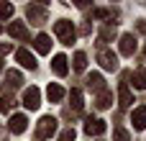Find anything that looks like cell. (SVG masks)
I'll use <instances>...</instances> for the list:
<instances>
[{"label": "cell", "instance_id": "obj_1", "mask_svg": "<svg viewBox=\"0 0 146 141\" xmlns=\"http://www.w3.org/2000/svg\"><path fill=\"white\" fill-rule=\"evenodd\" d=\"M56 131V118L54 116H44L36 126V134H33V141H46L51 134Z\"/></svg>", "mask_w": 146, "mask_h": 141}, {"label": "cell", "instance_id": "obj_2", "mask_svg": "<svg viewBox=\"0 0 146 141\" xmlns=\"http://www.w3.org/2000/svg\"><path fill=\"white\" fill-rule=\"evenodd\" d=\"M54 33L59 36L62 44H72L74 41V26H72V21H56L54 23Z\"/></svg>", "mask_w": 146, "mask_h": 141}, {"label": "cell", "instance_id": "obj_3", "mask_svg": "<svg viewBox=\"0 0 146 141\" xmlns=\"http://www.w3.org/2000/svg\"><path fill=\"white\" fill-rule=\"evenodd\" d=\"M23 105H26L28 110H36V108L41 105V92H38V87H28V90L23 92Z\"/></svg>", "mask_w": 146, "mask_h": 141}, {"label": "cell", "instance_id": "obj_4", "mask_svg": "<svg viewBox=\"0 0 146 141\" xmlns=\"http://www.w3.org/2000/svg\"><path fill=\"white\" fill-rule=\"evenodd\" d=\"M105 121H100V118H87V123H85V134L87 136H100V134H105Z\"/></svg>", "mask_w": 146, "mask_h": 141}, {"label": "cell", "instance_id": "obj_5", "mask_svg": "<svg viewBox=\"0 0 146 141\" xmlns=\"http://www.w3.org/2000/svg\"><path fill=\"white\" fill-rule=\"evenodd\" d=\"M26 15L31 18V23H44V21H46V8H41V5H28V8H26Z\"/></svg>", "mask_w": 146, "mask_h": 141}, {"label": "cell", "instance_id": "obj_6", "mask_svg": "<svg viewBox=\"0 0 146 141\" xmlns=\"http://www.w3.org/2000/svg\"><path fill=\"white\" fill-rule=\"evenodd\" d=\"M8 33H10L13 39H21V41H28V31H26V26H23L21 21H10V26H8Z\"/></svg>", "mask_w": 146, "mask_h": 141}, {"label": "cell", "instance_id": "obj_7", "mask_svg": "<svg viewBox=\"0 0 146 141\" xmlns=\"http://www.w3.org/2000/svg\"><path fill=\"white\" fill-rule=\"evenodd\" d=\"M133 51H136V39H133V33L121 36V54H123V57H133Z\"/></svg>", "mask_w": 146, "mask_h": 141}, {"label": "cell", "instance_id": "obj_8", "mask_svg": "<svg viewBox=\"0 0 146 141\" xmlns=\"http://www.w3.org/2000/svg\"><path fill=\"white\" fill-rule=\"evenodd\" d=\"M98 59H100L103 69H110V72H113V69H118V57H115L113 51H108V49H105V51H100V57H98Z\"/></svg>", "mask_w": 146, "mask_h": 141}, {"label": "cell", "instance_id": "obj_9", "mask_svg": "<svg viewBox=\"0 0 146 141\" xmlns=\"http://www.w3.org/2000/svg\"><path fill=\"white\" fill-rule=\"evenodd\" d=\"M15 59L21 62V67H26V69H36V59H33V54H31V51L18 49V51H15Z\"/></svg>", "mask_w": 146, "mask_h": 141}, {"label": "cell", "instance_id": "obj_10", "mask_svg": "<svg viewBox=\"0 0 146 141\" xmlns=\"http://www.w3.org/2000/svg\"><path fill=\"white\" fill-rule=\"evenodd\" d=\"M131 123H133V128H146V105H139L136 110H133V116H131Z\"/></svg>", "mask_w": 146, "mask_h": 141}, {"label": "cell", "instance_id": "obj_11", "mask_svg": "<svg viewBox=\"0 0 146 141\" xmlns=\"http://www.w3.org/2000/svg\"><path fill=\"white\" fill-rule=\"evenodd\" d=\"M33 44H36V51H38V54H49V51H51V39H49L46 33H38Z\"/></svg>", "mask_w": 146, "mask_h": 141}, {"label": "cell", "instance_id": "obj_12", "mask_svg": "<svg viewBox=\"0 0 146 141\" xmlns=\"http://www.w3.org/2000/svg\"><path fill=\"white\" fill-rule=\"evenodd\" d=\"M51 69H54V74L64 77V74H67V57H64V54H56L54 62H51Z\"/></svg>", "mask_w": 146, "mask_h": 141}, {"label": "cell", "instance_id": "obj_13", "mask_svg": "<svg viewBox=\"0 0 146 141\" xmlns=\"http://www.w3.org/2000/svg\"><path fill=\"white\" fill-rule=\"evenodd\" d=\"M118 98H121V108H128V105L133 103L131 90H128V85H126V82H121V85H118Z\"/></svg>", "mask_w": 146, "mask_h": 141}, {"label": "cell", "instance_id": "obj_14", "mask_svg": "<svg viewBox=\"0 0 146 141\" xmlns=\"http://www.w3.org/2000/svg\"><path fill=\"white\" fill-rule=\"evenodd\" d=\"M26 126H28L26 116H21V113H18V116H13V118H10V131H13V134H23V131H26Z\"/></svg>", "mask_w": 146, "mask_h": 141}, {"label": "cell", "instance_id": "obj_15", "mask_svg": "<svg viewBox=\"0 0 146 141\" xmlns=\"http://www.w3.org/2000/svg\"><path fill=\"white\" fill-rule=\"evenodd\" d=\"M110 103H113V95H110V90H103V92H98V98H95V105H98L100 110L110 108Z\"/></svg>", "mask_w": 146, "mask_h": 141}, {"label": "cell", "instance_id": "obj_16", "mask_svg": "<svg viewBox=\"0 0 146 141\" xmlns=\"http://www.w3.org/2000/svg\"><path fill=\"white\" fill-rule=\"evenodd\" d=\"M87 87H90V90H98V92H103V90H105V87H103V74H98V72L87 74Z\"/></svg>", "mask_w": 146, "mask_h": 141}, {"label": "cell", "instance_id": "obj_17", "mask_svg": "<svg viewBox=\"0 0 146 141\" xmlns=\"http://www.w3.org/2000/svg\"><path fill=\"white\" fill-rule=\"evenodd\" d=\"M46 98H49L51 103H59V100L64 98V87H59V85H49V87H46Z\"/></svg>", "mask_w": 146, "mask_h": 141}, {"label": "cell", "instance_id": "obj_18", "mask_svg": "<svg viewBox=\"0 0 146 141\" xmlns=\"http://www.w3.org/2000/svg\"><path fill=\"white\" fill-rule=\"evenodd\" d=\"M5 82H8L10 87H21L23 77H21V72H15V69H13V72H8V74H5Z\"/></svg>", "mask_w": 146, "mask_h": 141}, {"label": "cell", "instance_id": "obj_19", "mask_svg": "<svg viewBox=\"0 0 146 141\" xmlns=\"http://www.w3.org/2000/svg\"><path fill=\"white\" fill-rule=\"evenodd\" d=\"M85 67H87V54H85V51H77V54H74V69L82 72Z\"/></svg>", "mask_w": 146, "mask_h": 141}, {"label": "cell", "instance_id": "obj_20", "mask_svg": "<svg viewBox=\"0 0 146 141\" xmlns=\"http://www.w3.org/2000/svg\"><path fill=\"white\" fill-rule=\"evenodd\" d=\"M133 85H136L139 90H144V87H146V67H144V69H139V72L133 74Z\"/></svg>", "mask_w": 146, "mask_h": 141}, {"label": "cell", "instance_id": "obj_21", "mask_svg": "<svg viewBox=\"0 0 146 141\" xmlns=\"http://www.w3.org/2000/svg\"><path fill=\"white\" fill-rule=\"evenodd\" d=\"M69 100H72V108L74 110H82V92L80 90H72L69 92Z\"/></svg>", "mask_w": 146, "mask_h": 141}, {"label": "cell", "instance_id": "obj_22", "mask_svg": "<svg viewBox=\"0 0 146 141\" xmlns=\"http://www.w3.org/2000/svg\"><path fill=\"white\" fill-rule=\"evenodd\" d=\"M13 10H15V8H13L10 3H3V5H0V21H8V18L13 15Z\"/></svg>", "mask_w": 146, "mask_h": 141}, {"label": "cell", "instance_id": "obj_23", "mask_svg": "<svg viewBox=\"0 0 146 141\" xmlns=\"http://www.w3.org/2000/svg\"><path fill=\"white\" fill-rule=\"evenodd\" d=\"M113 141H131V136H128L126 128H115L113 131Z\"/></svg>", "mask_w": 146, "mask_h": 141}, {"label": "cell", "instance_id": "obj_24", "mask_svg": "<svg viewBox=\"0 0 146 141\" xmlns=\"http://www.w3.org/2000/svg\"><path fill=\"white\" fill-rule=\"evenodd\" d=\"M13 105H15V100H13V98H8V95H5V98H0V110H3V113H8Z\"/></svg>", "mask_w": 146, "mask_h": 141}, {"label": "cell", "instance_id": "obj_25", "mask_svg": "<svg viewBox=\"0 0 146 141\" xmlns=\"http://www.w3.org/2000/svg\"><path fill=\"white\" fill-rule=\"evenodd\" d=\"M113 36H115V28H113V26H105V28L100 31V39H103V41H110Z\"/></svg>", "mask_w": 146, "mask_h": 141}, {"label": "cell", "instance_id": "obj_26", "mask_svg": "<svg viewBox=\"0 0 146 141\" xmlns=\"http://www.w3.org/2000/svg\"><path fill=\"white\" fill-rule=\"evenodd\" d=\"M74 136H77V134H74V128H64V131H62V136H59V141H74Z\"/></svg>", "mask_w": 146, "mask_h": 141}, {"label": "cell", "instance_id": "obj_27", "mask_svg": "<svg viewBox=\"0 0 146 141\" xmlns=\"http://www.w3.org/2000/svg\"><path fill=\"white\" fill-rule=\"evenodd\" d=\"M8 51H10V44H0V57L8 54Z\"/></svg>", "mask_w": 146, "mask_h": 141}, {"label": "cell", "instance_id": "obj_28", "mask_svg": "<svg viewBox=\"0 0 146 141\" xmlns=\"http://www.w3.org/2000/svg\"><path fill=\"white\" fill-rule=\"evenodd\" d=\"M136 28H139L141 33H146V21H139V23H136Z\"/></svg>", "mask_w": 146, "mask_h": 141}, {"label": "cell", "instance_id": "obj_29", "mask_svg": "<svg viewBox=\"0 0 146 141\" xmlns=\"http://www.w3.org/2000/svg\"><path fill=\"white\" fill-rule=\"evenodd\" d=\"M0 72H3V62H0Z\"/></svg>", "mask_w": 146, "mask_h": 141}]
</instances>
